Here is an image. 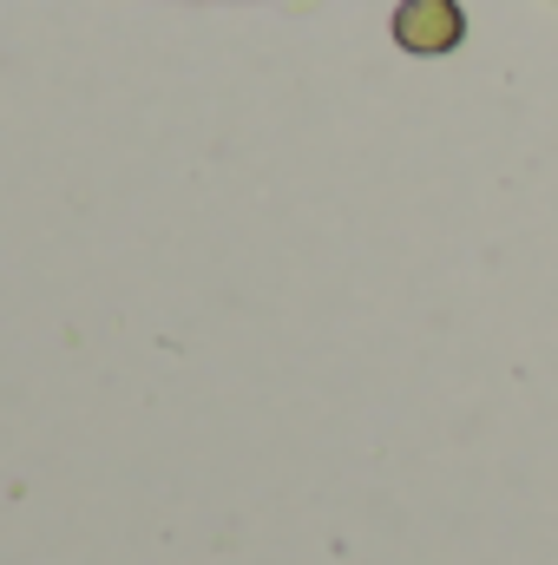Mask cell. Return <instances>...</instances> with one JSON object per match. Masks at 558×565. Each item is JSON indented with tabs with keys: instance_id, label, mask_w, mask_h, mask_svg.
I'll return each mask as SVG.
<instances>
[{
	"instance_id": "cell-1",
	"label": "cell",
	"mask_w": 558,
	"mask_h": 565,
	"mask_svg": "<svg viewBox=\"0 0 558 565\" xmlns=\"http://www.w3.org/2000/svg\"><path fill=\"white\" fill-rule=\"evenodd\" d=\"M460 7L453 0H401V13H395V40L408 46V53H447L453 40H460Z\"/></svg>"
}]
</instances>
